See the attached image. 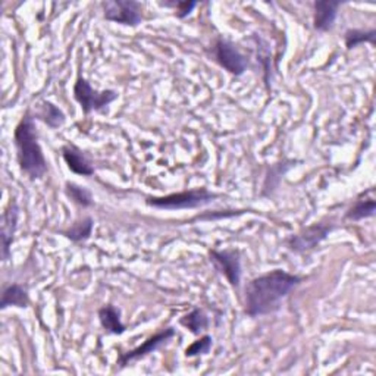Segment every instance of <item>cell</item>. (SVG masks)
<instances>
[{"label": "cell", "instance_id": "cell-18", "mask_svg": "<svg viewBox=\"0 0 376 376\" xmlns=\"http://www.w3.org/2000/svg\"><path fill=\"white\" fill-rule=\"evenodd\" d=\"M65 193L73 203H77L81 208H90L94 203L91 193L86 187H81L75 183H66Z\"/></svg>", "mask_w": 376, "mask_h": 376}, {"label": "cell", "instance_id": "cell-4", "mask_svg": "<svg viewBox=\"0 0 376 376\" xmlns=\"http://www.w3.org/2000/svg\"><path fill=\"white\" fill-rule=\"evenodd\" d=\"M73 97L81 106V111L88 115L91 112H100L108 108L118 98V93L113 90L98 91L93 88L86 78L78 77L73 86Z\"/></svg>", "mask_w": 376, "mask_h": 376}, {"label": "cell", "instance_id": "cell-11", "mask_svg": "<svg viewBox=\"0 0 376 376\" xmlns=\"http://www.w3.org/2000/svg\"><path fill=\"white\" fill-rule=\"evenodd\" d=\"M18 216H19V209L15 202H12L8 209L4 213L2 219V258L4 260H8L11 256V244L14 243V235L16 231L18 225Z\"/></svg>", "mask_w": 376, "mask_h": 376}, {"label": "cell", "instance_id": "cell-21", "mask_svg": "<svg viewBox=\"0 0 376 376\" xmlns=\"http://www.w3.org/2000/svg\"><path fill=\"white\" fill-rule=\"evenodd\" d=\"M212 348V337L203 335L200 340L194 341L191 345L186 348V356L187 357H195L200 355H208Z\"/></svg>", "mask_w": 376, "mask_h": 376}, {"label": "cell", "instance_id": "cell-23", "mask_svg": "<svg viewBox=\"0 0 376 376\" xmlns=\"http://www.w3.org/2000/svg\"><path fill=\"white\" fill-rule=\"evenodd\" d=\"M168 6H175V9H177V16L183 19V18L188 16L194 11L197 4L195 2H177V4L168 5Z\"/></svg>", "mask_w": 376, "mask_h": 376}, {"label": "cell", "instance_id": "cell-9", "mask_svg": "<svg viewBox=\"0 0 376 376\" xmlns=\"http://www.w3.org/2000/svg\"><path fill=\"white\" fill-rule=\"evenodd\" d=\"M172 337H175V330L173 328H166V330H162L161 332L155 334L153 337H150L148 340H146L141 345H138L137 348L131 350V352L128 353H123L119 356L118 359V363L119 367H125L128 366L130 363L136 362V360H140L143 357H146L147 355L156 352V350H159L163 344H166Z\"/></svg>", "mask_w": 376, "mask_h": 376}, {"label": "cell", "instance_id": "cell-15", "mask_svg": "<svg viewBox=\"0 0 376 376\" xmlns=\"http://www.w3.org/2000/svg\"><path fill=\"white\" fill-rule=\"evenodd\" d=\"M34 118L41 119L47 127L50 128H59L65 122V113L54 103L43 102L40 106V111L34 115Z\"/></svg>", "mask_w": 376, "mask_h": 376}, {"label": "cell", "instance_id": "cell-13", "mask_svg": "<svg viewBox=\"0 0 376 376\" xmlns=\"http://www.w3.org/2000/svg\"><path fill=\"white\" fill-rule=\"evenodd\" d=\"M30 305L29 291L19 284H11L2 291V302H0V309H8L11 306L15 308H27Z\"/></svg>", "mask_w": 376, "mask_h": 376}, {"label": "cell", "instance_id": "cell-2", "mask_svg": "<svg viewBox=\"0 0 376 376\" xmlns=\"http://www.w3.org/2000/svg\"><path fill=\"white\" fill-rule=\"evenodd\" d=\"M14 143L21 171L31 180L43 178L47 172V162L39 143L34 116L30 112L25 113L16 125Z\"/></svg>", "mask_w": 376, "mask_h": 376}, {"label": "cell", "instance_id": "cell-5", "mask_svg": "<svg viewBox=\"0 0 376 376\" xmlns=\"http://www.w3.org/2000/svg\"><path fill=\"white\" fill-rule=\"evenodd\" d=\"M105 19L128 27H137L143 21V8L136 0H109L103 4Z\"/></svg>", "mask_w": 376, "mask_h": 376}, {"label": "cell", "instance_id": "cell-6", "mask_svg": "<svg viewBox=\"0 0 376 376\" xmlns=\"http://www.w3.org/2000/svg\"><path fill=\"white\" fill-rule=\"evenodd\" d=\"M332 225L315 223L287 240V247L294 253H305L320 244L332 231Z\"/></svg>", "mask_w": 376, "mask_h": 376}, {"label": "cell", "instance_id": "cell-7", "mask_svg": "<svg viewBox=\"0 0 376 376\" xmlns=\"http://www.w3.org/2000/svg\"><path fill=\"white\" fill-rule=\"evenodd\" d=\"M210 260L227 281L238 288L241 283V258L237 250H212Z\"/></svg>", "mask_w": 376, "mask_h": 376}, {"label": "cell", "instance_id": "cell-20", "mask_svg": "<svg viewBox=\"0 0 376 376\" xmlns=\"http://www.w3.org/2000/svg\"><path fill=\"white\" fill-rule=\"evenodd\" d=\"M376 39V31L375 30H348L345 33V46L347 49H355L363 43H370L375 44Z\"/></svg>", "mask_w": 376, "mask_h": 376}, {"label": "cell", "instance_id": "cell-19", "mask_svg": "<svg viewBox=\"0 0 376 376\" xmlns=\"http://www.w3.org/2000/svg\"><path fill=\"white\" fill-rule=\"evenodd\" d=\"M376 210V203L373 198L359 200V202L345 213V218L350 220H362L366 218H372Z\"/></svg>", "mask_w": 376, "mask_h": 376}, {"label": "cell", "instance_id": "cell-17", "mask_svg": "<svg viewBox=\"0 0 376 376\" xmlns=\"http://www.w3.org/2000/svg\"><path fill=\"white\" fill-rule=\"evenodd\" d=\"M180 322H181V325H183L184 328L190 330V332H193L195 335L206 331L208 327H209L208 316H206V313L202 309H193Z\"/></svg>", "mask_w": 376, "mask_h": 376}, {"label": "cell", "instance_id": "cell-12", "mask_svg": "<svg viewBox=\"0 0 376 376\" xmlns=\"http://www.w3.org/2000/svg\"><path fill=\"white\" fill-rule=\"evenodd\" d=\"M340 2H316L315 4V18L313 24L317 31H330L334 27V22L338 15Z\"/></svg>", "mask_w": 376, "mask_h": 376}, {"label": "cell", "instance_id": "cell-1", "mask_svg": "<svg viewBox=\"0 0 376 376\" xmlns=\"http://www.w3.org/2000/svg\"><path fill=\"white\" fill-rule=\"evenodd\" d=\"M302 281V277L283 269L259 275L245 288V315L258 317L277 312L290 293Z\"/></svg>", "mask_w": 376, "mask_h": 376}, {"label": "cell", "instance_id": "cell-14", "mask_svg": "<svg viewBox=\"0 0 376 376\" xmlns=\"http://www.w3.org/2000/svg\"><path fill=\"white\" fill-rule=\"evenodd\" d=\"M98 320L105 331L115 334V335H121L125 332V330H127L125 328V325L122 323L119 309H116L112 305L103 306L98 310Z\"/></svg>", "mask_w": 376, "mask_h": 376}, {"label": "cell", "instance_id": "cell-22", "mask_svg": "<svg viewBox=\"0 0 376 376\" xmlns=\"http://www.w3.org/2000/svg\"><path fill=\"white\" fill-rule=\"evenodd\" d=\"M245 213V210H225V212H212L206 215H198L195 219H202V220H215V219H222V218H233Z\"/></svg>", "mask_w": 376, "mask_h": 376}, {"label": "cell", "instance_id": "cell-16", "mask_svg": "<svg viewBox=\"0 0 376 376\" xmlns=\"http://www.w3.org/2000/svg\"><path fill=\"white\" fill-rule=\"evenodd\" d=\"M93 225H94L93 219L90 216H87L84 219H80L75 223H72V227L62 231V234L73 243H81V241H86L90 238V235L93 233Z\"/></svg>", "mask_w": 376, "mask_h": 376}, {"label": "cell", "instance_id": "cell-10", "mask_svg": "<svg viewBox=\"0 0 376 376\" xmlns=\"http://www.w3.org/2000/svg\"><path fill=\"white\" fill-rule=\"evenodd\" d=\"M62 158L68 166V169L77 175L83 177H91L94 173V168L91 166L90 161L81 152L78 147L75 146H63L62 147Z\"/></svg>", "mask_w": 376, "mask_h": 376}, {"label": "cell", "instance_id": "cell-8", "mask_svg": "<svg viewBox=\"0 0 376 376\" xmlns=\"http://www.w3.org/2000/svg\"><path fill=\"white\" fill-rule=\"evenodd\" d=\"M215 58L218 63L233 75H243L247 69V59L240 54V50L230 41L218 39L215 43Z\"/></svg>", "mask_w": 376, "mask_h": 376}, {"label": "cell", "instance_id": "cell-3", "mask_svg": "<svg viewBox=\"0 0 376 376\" xmlns=\"http://www.w3.org/2000/svg\"><path fill=\"white\" fill-rule=\"evenodd\" d=\"M216 197L218 195L215 193H210L208 188H193L163 197H147L146 203L150 208H156L161 210H181L209 205Z\"/></svg>", "mask_w": 376, "mask_h": 376}]
</instances>
